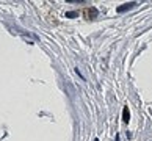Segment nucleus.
Segmentation results:
<instances>
[{"instance_id": "nucleus-1", "label": "nucleus", "mask_w": 152, "mask_h": 141, "mask_svg": "<svg viewBox=\"0 0 152 141\" xmlns=\"http://www.w3.org/2000/svg\"><path fill=\"white\" fill-rule=\"evenodd\" d=\"M135 5H137L135 2H130V3H124V5H121V7L118 8V13H124L126 9H130V8H133Z\"/></svg>"}, {"instance_id": "nucleus-2", "label": "nucleus", "mask_w": 152, "mask_h": 141, "mask_svg": "<svg viewBox=\"0 0 152 141\" xmlns=\"http://www.w3.org/2000/svg\"><path fill=\"white\" fill-rule=\"evenodd\" d=\"M122 121L124 122L130 121V111H129V107H124V110H122Z\"/></svg>"}, {"instance_id": "nucleus-3", "label": "nucleus", "mask_w": 152, "mask_h": 141, "mask_svg": "<svg viewBox=\"0 0 152 141\" xmlns=\"http://www.w3.org/2000/svg\"><path fill=\"white\" fill-rule=\"evenodd\" d=\"M77 16V13H74V11H69V13L66 14V18H75Z\"/></svg>"}, {"instance_id": "nucleus-4", "label": "nucleus", "mask_w": 152, "mask_h": 141, "mask_svg": "<svg viewBox=\"0 0 152 141\" xmlns=\"http://www.w3.org/2000/svg\"><path fill=\"white\" fill-rule=\"evenodd\" d=\"M94 141H99V140H97V138H96V140H94Z\"/></svg>"}]
</instances>
